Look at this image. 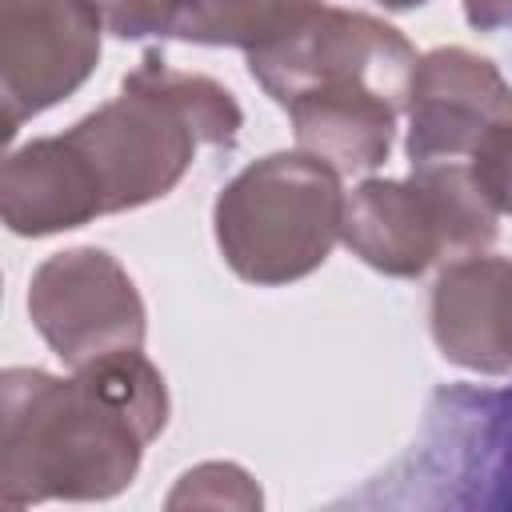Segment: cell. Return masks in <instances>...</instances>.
Listing matches in <instances>:
<instances>
[{
	"mask_svg": "<svg viewBox=\"0 0 512 512\" xmlns=\"http://www.w3.org/2000/svg\"><path fill=\"white\" fill-rule=\"evenodd\" d=\"M464 20L476 32H500L512 24V0H464Z\"/></svg>",
	"mask_w": 512,
	"mask_h": 512,
	"instance_id": "cell-14",
	"label": "cell"
},
{
	"mask_svg": "<svg viewBox=\"0 0 512 512\" xmlns=\"http://www.w3.org/2000/svg\"><path fill=\"white\" fill-rule=\"evenodd\" d=\"M96 4H104V0H96Z\"/></svg>",
	"mask_w": 512,
	"mask_h": 512,
	"instance_id": "cell-17",
	"label": "cell"
},
{
	"mask_svg": "<svg viewBox=\"0 0 512 512\" xmlns=\"http://www.w3.org/2000/svg\"><path fill=\"white\" fill-rule=\"evenodd\" d=\"M508 272L512 260L480 252L444 264V272L436 276L428 300V328L448 364L480 376L512 372L504 352V324H500Z\"/></svg>",
	"mask_w": 512,
	"mask_h": 512,
	"instance_id": "cell-10",
	"label": "cell"
},
{
	"mask_svg": "<svg viewBox=\"0 0 512 512\" xmlns=\"http://www.w3.org/2000/svg\"><path fill=\"white\" fill-rule=\"evenodd\" d=\"M252 80L284 108L296 96H380L408 108L416 48L400 28L352 12V8H316L288 36L244 52Z\"/></svg>",
	"mask_w": 512,
	"mask_h": 512,
	"instance_id": "cell-6",
	"label": "cell"
},
{
	"mask_svg": "<svg viewBox=\"0 0 512 512\" xmlns=\"http://www.w3.org/2000/svg\"><path fill=\"white\" fill-rule=\"evenodd\" d=\"M320 0H180L172 40L256 52L308 20Z\"/></svg>",
	"mask_w": 512,
	"mask_h": 512,
	"instance_id": "cell-12",
	"label": "cell"
},
{
	"mask_svg": "<svg viewBox=\"0 0 512 512\" xmlns=\"http://www.w3.org/2000/svg\"><path fill=\"white\" fill-rule=\"evenodd\" d=\"M376 4H384V8H392V12H408V8H420V4H428V0H376Z\"/></svg>",
	"mask_w": 512,
	"mask_h": 512,
	"instance_id": "cell-16",
	"label": "cell"
},
{
	"mask_svg": "<svg viewBox=\"0 0 512 512\" xmlns=\"http://www.w3.org/2000/svg\"><path fill=\"white\" fill-rule=\"evenodd\" d=\"M168 424V384L140 352H112L68 380L44 368L0 376V504L120 496Z\"/></svg>",
	"mask_w": 512,
	"mask_h": 512,
	"instance_id": "cell-2",
	"label": "cell"
},
{
	"mask_svg": "<svg viewBox=\"0 0 512 512\" xmlns=\"http://www.w3.org/2000/svg\"><path fill=\"white\" fill-rule=\"evenodd\" d=\"M108 24L96 0H0L4 140L68 100L100 60Z\"/></svg>",
	"mask_w": 512,
	"mask_h": 512,
	"instance_id": "cell-8",
	"label": "cell"
},
{
	"mask_svg": "<svg viewBox=\"0 0 512 512\" xmlns=\"http://www.w3.org/2000/svg\"><path fill=\"white\" fill-rule=\"evenodd\" d=\"M500 212L476 188L468 164L412 168L404 180H360L344 196L340 240L368 268L416 280L432 264L480 256L496 244Z\"/></svg>",
	"mask_w": 512,
	"mask_h": 512,
	"instance_id": "cell-5",
	"label": "cell"
},
{
	"mask_svg": "<svg viewBox=\"0 0 512 512\" xmlns=\"http://www.w3.org/2000/svg\"><path fill=\"white\" fill-rule=\"evenodd\" d=\"M340 220V172L300 148L252 160L212 204L224 264L256 288H280L316 272L340 240Z\"/></svg>",
	"mask_w": 512,
	"mask_h": 512,
	"instance_id": "cell-4",
	"label": "cell"
},
{
	"mask_svg": "<svg viewBox=\"0 0 512 512\" xmlns=\"http://www.w3.org/2000/svg\"><path fill=\"white\" fill-rule=\"evenodd\" d=\"M500 324H504V352H508V364H512V272L504 280V308H500Z\"/></svg>",
	"mask_w": 512,
	"mask_h": 512,
	"instance_id": "cell-15",
	"label": "cell"
},
{
	"mask_svg": "<svg viewBox=\"0 0 512 512\" xmlns=\"http://www.w3.org/2000/svg\"><path fill=\"white\" fill-rule=\"evenodd\" d=\"M28 320L76 372L100 356L144 348L148 312L124 264L96 248L52 252L28 280Z\"/></svg>",
	"mask_w": 512,
	"mask_h": 512,
	"instance_id": "cell-7",
	"label": "cell"
},
{
	"mask_svg": "<svg viewBox=\"0 0 512 512\" xmlns=\"http://www.w3.org/2000/svg\"><path fill=\"white\" fill-rule=\"evenodd\" d=\"M244 112L236 96L200 72H180L160 48L120 80V96L80 116L60 136L8 152L0 168V216L12 236H52L96 216L168 196L200 148L232 152Z\"/></svg>",
	"mask_w": 512,
	"mask_h": 512,
	"instance_id": "cell-1",
	"label": "cell"
},
{
	"mask_svg": "<svg viewBox=\"0 0 512 512\" xmlns=\"http://www.w3.org/2000/svg\"><path fill=\"white\" fill-rule=\"evenodd\" d=\"M332 508L512 512V380L432 388L412 444Z\"/></svg>",
	"mask_w": 512,
	"mask_h": 512,
	"instance_id": "cell-3",
	"label": "cell"
},
{
	"mask_svg": "<svg viewBox=\"0 0 512 512\" xmlns=\"http://www.w3.org/2000/svg\"><path fill=\"white\" fill-rule=\"evenodd\" d=\"M404 152L412 168L468 164L476 144L512 120V84L468 48H432L416 60Z\"/></svg>",
	"mask_w": 512,
	"mask_h": 512,
	"instance_id": "cell-9",
	"label": "cell"
},
{
	"mask_svg": "<svg viewBox=\"0 0 512 512\" xmlns=\"http://www.w3.org/2000/svg\"><path fill=\"white\" fill-rule=\"evenodd\" d=\"M300 152L320 156L340 176L372 172L388 160L400 108L380 96H296L284 104Z\"/></svg>",
	"mask_w": 512,
	"mask_h": 512,
	"instance_id": "cell-11",
	"label": "cell"
},
{
	"mask_svg": "<svg viewBox=\"0 0 512 512\" xmlns=\"http://www.w3.org/2000/svg\"><path fill=\"white\" fill-rule=\"evenodd\" d=\"M260 488L256 480L240 468V464H224V460H208L196 464L180 476V484L168 496V508H188V504H204V508H260Z\"/></svg>",
	"mask_w": 512,
	"mask_h": 512,
	"instance_id": "cell-13",
	"label": "cell"
}]
</instances>
